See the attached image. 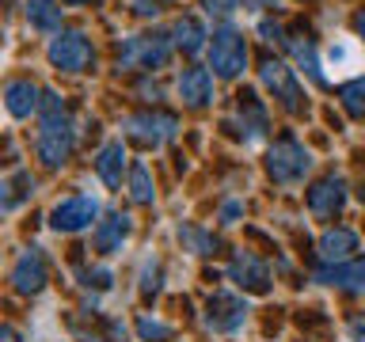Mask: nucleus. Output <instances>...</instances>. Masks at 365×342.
Instances as JSON below:
<instances>
[{
    "mask_svg": "<svg viewBox=\"0 0 365 342\" xmlns=\"http://www.w3.org/2000/svg\"><path fill=\"white\" fill-rule=\"evenodd\" d=\"M73 145H76V122L73 114L65 110L61 95L53 91H42V130H38V160L46 167H61L68 156H73Z\"/></svg>",
    "mask_w": 365,
    "mask_h": 342,
    "instance_id": "nucleus-1",
    "label": "nucleus"
},
{
    "mask_svg": "<svg viewBox=\"0 0 365 342\" xmlns=\"http://www.w3.org/2000/svg\"><path fill=\"white\" fill-rule=\"evenodd\" d=\"M312 152L301 145V141H274L270 152H267V175L274 182H282V187H293V182H301L308 171H312Z\"/></svg>",
    "mask_w": 365,
    "mask_h": 342,
    "instance_id": "nucleus-2",
    "label": "nucleus"
},
{
    "mask_svg": "<svg viewBox=\"0 0 365 342\" xmlns=\"http://www.w3.org/2000/svg\"><path fill=\"white\" fill-rule=\"evenodd\" d=\"M244 65H247V42H244V34L232 31V27H221L213 34V42H210V68L221 80H236L240 73H244Z\"/></svg>",
    "mask_w": 365,
    "mask_h": 342,
    "instance_id": "nucleus-3",
    "label": "nucleus"
},
{
    "mask_svg": "<svg viewBox=\"0 0 365 342\" xmlns=\"http://www.w3.org/2000/svg\"><path fill=\"white\" fill-rule=\"evenodd\" d=\"M171 42L168 34H133V38H125V46L118 50V65L125 68H160V65H168V57H171Z\"/></svg>",
    "mask_w": 365,
    "mask_h": 342,
    "instance_id": "nucleus-4",
    "label": "nucleus"
},
{
    "mask_svg": "<svg viewBox=\"0 0 365 342\" xmlns=\"http://www.w3.org/2000/svg\"><path fill=\"white\" fill-rule=\"evenodd\" d=\"M122 130L130 133L133 141H141L148 148H160V145H168L171 137L179 133V122L171 118V114H164V110H141V114H125Z\"/></svg>",
    "mask_w": 365,
    "mask_h": 342,
    "instance_id": "nucleus-5",
    "label": "nucleus"
},
{
    "mask_svg": "<svg viewBox=\"0 0 365 342\" xmlns=\"http://www.w3.org/2000/svg\"><path fill=\"white\" fill-rule=\"evenodd\" d=\"M53 68L61 73H80L91 61V42L84 38V31H57L50 38V50H46Z\"/></svg>",
    "mask_w": 365,
    "mask_h": 342,
    "instance_id": "nucleus-6",
    "label": "nucleus"
},
{
    "mask_svg": "<svg viewBox=\"0 0 365 342\" xmlns=\"http://www.w3.org/2000/svg\"><path fill=\"white\" fill-rule=\"evenodd\" d=\"M96 217H99V198H91V194H73V198L57 202L50 209V228L53 232H80V228H88Z\"/></svg>",
    "mask_w": 365,
    "mask_h": 342,
    "instance_id": "nucleus-7",
    "label": "nucleus"
},
{
    "mask_svg": "<svg viewBox=\"0 0 365 342\" xmlns=\"http://www.w3.org/2000/svg\"><path fill=\"white\" fill-rule=\"evenodd\" d=\"M247 319V301L232 293H213L210 304H205V327L221 331V335H232V331L244 327Z\"/></svg>",
    "mask_w": 365,
    "mask_h": 342,
    "instance_id": "nucleus-8",
    "label": "nucleus"
},
{
    "mask_svg": "<svg viewBox=\"0 0 365 342\" xmlns=\"http://www.w3.org/2000/svg\"><path fill=\"white\" fill-rule=\"evenodd\" d=\"M259 76H262V84H267V88L274 91V99H278L289 114H301V110H304L301 84H297V76H293V68H289V65H282V61H267V65L259 68Z\"/></svg>",
    "mask_w": 365,
    "mask_h": 342,
    "instance_id": "nucleus-9",
    "label": "nucleus"
},
{
    "mask_svg": "<svg viewBox=\"0 0 365 342\" xmlns=\"http://www.w3.org/2000/svg\"><path fill=\"white\" fill-rule=\"evenodd\" d=\"M11 285H16V293H23V296H34V293L46 289V259H42L38 247H27L16 259V266H11Z\"/></svg>",
    "mask_w": 365,
    "mask_h": 342,
    "instance_id": "nucleus-10",
    "label": "nucleus"
},
{
    "mask_svg": "<svg viewBox=\"0 0 365 342\" xmlns=\"http://www.w3.org/2000/svg\"><path fill=\"white\" fill-rule=\"evenodd\" d=\"M228 278H232L240 289H247V293H267V289H270V270H267V262H262L259 255H251V251H240V255L232 259Z\"/></svg>",
    "mask_w": 365,
    "mask_h": 342,
    "instance_id": "nucleus-11",
    "label": "nucleus"
},
{
    "mask_svg": "<svg viewBox=\"0 0 365 342\" xmlns=\"http://www.w3.org/2000/svg\"><path fill=\"white\" fill-rule=\"evenodd\" d=\"M133 232V221L125 213H110L103 217V221L96 224V232H91V247L99 251V255H114V251H122V244L130 239Z\"/></svg>",
    "mask_w": 365,
    "mask_h": 342,
    "instance_id": "nucleus-12",
    "label": "nucleus"
},
{
    "mask_svg": "<svg viewBox=\"0 0 365 342\" xmlns=\"http://www.w3.org/2000/svg\"><path fill=\"white\" fill-rule=\"evenodd\" d=\"M342 205H346V182H342L339 175L319 179L316 187L308 190V209H312L316 217H335Z\"/></svg>",
    "mask_w": 365,
    "mask_h": 342,
    "instance_id": "nucleus-13",
    "label": "nucleus"
},
{
    "mask_svg": "<svg viewBox=\"0 0 365 342\" xmlns=\"http://www.w3.org/2000/svg\"><path fill=\"white\" fill-rule=\"evenodd\" d=\"M354 251H358V236H354L350 228H327V232L319 236V259H324L327 266L346 262Z\"/></svg>",
    "mask_w": 365,
    "mask_h": 342,
    "instance_id": "nucleus-14",
    "label": "nucleus"
},
{
    "mask_svg": "<svg viewBox=\"0 0 365 342\" xmlns=\"http://www.w3.org/2000/svg\"><path fill=\"white\" fill-rule=\"evenodd\" d=\"M4 107L16 114V118H31V114L42 107L38 84H31V80H11V84L4 88Z\"/></svg>",
    "mask_w": 365,
    "mask_h": 342,
    "instance_id": "nucleus-15",
    "label": "nucleus"
},
{
    "mask_svg": "<svg viewBox=\"0 0 365 342\" xmlns=\"http://www.w3.org/2000/svg\"><path fill=\"white\" fill-rule=\"evenodd\" d=\"M316 281L335 285V289H350V293H365V259H358V262H339V266L319 270Z\"/></svg>",
    "mask_w": 365,
    "mask_h": 342,
    "instance_id": "nucleus-16",
    "label": "nucleus"
},
{
    "mask_svg": "<svg viewBox=\"0 0 365 342\" xmlns=\"http://www.w3.org/2000/svg\"><path fill=\"white\" fill-rule=\"evenodd\" d=\"M175 91H179V99L187 103V107H205L210 95H213V76L205 73V68H187V73L179 76Z\"/></svg>",
    "mask_w": 365,
    "mask_h": 342,
    "instance_id": "nucleus-17",
    "label": "nucleus"
},
{
    "mask_svg": "<svg viewBox=\"0 0 365 342\" xmlns=\"http://www.w3.org/2000/svg\"><path fill=\"white\" fill-rule=\"evenodd\" d=\"M96 171L107 187H122V171H125V148L122 141H107L96 156Z\"/></svg>",
    "mask_w": 365,
    "mask_h": 342,
    "instance_id": "nucleus-18",
    "label": "nucleus"
},
{
    "mask_svg": "<svg viewBox=\"0 0 365 342\" xmlns=\"http://www.w3.org/2000/svg\"><path fill=\"white\" fill-rule=\"evenodd\" d=\"M31 194H34V179L27 175V171H16L11 179H0V213L19 209Z\"/></svg>",
    "mask_w": 365,
    "mask_h": 342,
    "instance_id": "nucleus-19",
    "label": "nucleus"
},
{
    "mask_svg": "<svg viewBox=\"0 0 365 342\" xmlns=\"http://www.w3.org/2000/svg\"><path fill=\"white\" fill-rule=\"evenodd\" d=\"M23 11H27V23L34 31H46V34L61 31V8H57L53 0H27Z\"/></svg>",
    "mask_w": 365,
    "mask_h": 342,
    "instance_id": "nucleus-20",
    "label": "nucleus"
},
{
    "mask_svg": "<svg viewBox=\"0 0 365 342\" xmlns=\"http://www.w3.org/2000/svg\"><path fill=\"white\" fill-rule=\"evenodd\" d=\"M240 125L247 130V145H255L262 137V130H267V110H262V103L251 91L240 95Z\"/></svg>",
    "mask_w": 365,
    "mask_h": 342,
    "instance_id": "nucleus-21",
    "label": "nucleus"
},
{
    "mask_svg": "<svg viewBox=\"0 0 365 342\" xmlns=\"http://www.w3.org/2000/svg\"><path fill=\"white\" fill-rule=\"evenodd\" d=\"M171 34H175L171 42H175L182 53H198L202 46H205V38H210V34H205V27H202L194 16H179V19H175V31H171Z\"/></svg>",
    "mask_w": 365,
    "mask_h": 342,
    "instance_id": "nucleus-22",
    "label": "nucleus"
},
{
    "mask_svg": "<svg viewBox=\"0 0 365 342\" xmlns=\"http://www.w3.org/2000/svg\"><path fill=\"white\" fill-rule=\"evenodd\" d=\"M289 50H293V57H297V65H301L304 73L316 80V84H327V76H324V65H319V57H316V50H312V42L289 38Z\"/></svg>",
    "mask_w": 365,
    "mask_h": 342,
    "instance_id": "nucleus-23",
    "label": "nucleus"
},
{
    "mask_svg": "<svg viewBox=\"0 0 365 342\" xmlns=\"http://www.w3.org/2000/svg\"><path fill=\"white\" fill-rule=\"evenodd\" d=\"M327 61L335 73H346V68H358V42L354 38H335L327 50Z\"/></svg>",
    "mask_w": 365,
    "mask_h": 342,
    "instance_id": "nucleus-24",
    "label": "nucleus"
},
{
    "mask_svg": "<svg viewBox=\"0 0 365 342\" xmlns=\"http://www.w3.org/2000/svg\"><path fill=\"white\" fill-rule=\"evenodd\" d=\"M130 198H133L137 205H148V202L156 198L153 175H148V167H145V164H133V171H130Z\"/></svg>",
    "mask_w": 365,
    "mask_h": 342,
    "instance_id": "nucleus-25",
    "label": "nucleus"
},
{
    "mask_svg": "<svg viewBox=\"0 0 365 342\" xmlns=\"http://www.w3.org/2000/svg\"><path fill=\"white\" fill-rule=\"evenodd\" d=\"M342 107H346L350 118H365V76L361 80H350V84H342Z\"/></svg>",
    "mask_w": 365,
    "mask_h": 342,
    "instance_id": "nucleus-26",
    "label": "nucleus"
},
{
    "mask_svg": "<svg viewBox=\"0 0 365 342\" xmlns=\"http://www.w3.org/2000/svg\"><path fill=\"white\" fill-rule=\"evenodd\" d=\"M137 335H141L145 342H168L171 327L160 323V319H153V316H141V319H137Z\"/></svg>",
    "mask_w": 365,
    "mask_h": 342,
    "instance_id": "nucleus-27",
    "label": "nucleus"
},
{
    "mask_svg": "<svg viewBox=\"0 0 365 342\" xmlns=\"http://www.w3.org/2000/svg\"><path fill=\"white\" fill-rule=\"evenodd\" d=\"M179 239H187V244L198 251V255H210V251L217 247V239L205 236V232H198V228H179Z\"/></svg>",
    "mask_w": 365,
    "mask_h": 342,
    "instance_id": "nucleus-28",
    "label": "nucleus"
},
{
    "mask_svg": "<svg viewBox=\"0 0 365 342\" xmlns=\"http://www.w3.org/2000/svg\"><path fill=\"white\" fill-rule=\"evenodd\" d=\"M240 0H202V8L210 11V16H232Z\"/></svg>",
    "mask_w": 365,
    "mask_h": 342,
    "instance_id": "nucleus-29",
    "label": "nucleus"
},
{
    "mask_svg": "<svg viewBox=\"0 0 365 342\" xmlns=\"http://www.w3.org/2000/svg\"><path fill=\"white\" fill-rule=\"evenodd\" d=\"M76 278H84V285H99V289H107V285H110V270H76Z\"/></svg>",
    "mask_w": 365,
    "mask_h": 342,
    "instance_id": "nucleus-30",
    "label": "nucleus"
},
{
    "mask_svg": "<svg viewBox=\"0 0 365 342\" xmlns=\"http://www.w3.org/2000/svg\"><path fill=\"white\" fill-rule=\"evenodd\" d=\"M259 34H262L267 42H282V23H270V19H262V23H259Z\"/></svg>",
    "mask_w": 365,
    "mask_h": 342,
    "instance_id": "nucleus-31",
    "label": "nucleus"
},
{
    "mask_svg": "<svg viewBox=\"0 0 365 342\" xmlns=\"http://www.w3.org/2000/svg\"><path fill=\"white\" fill-rule=\"evenodd\" d=\"M240 209H244L240 202H225V205H221V221H225V224H232L236 217H240Z\"/></svg>",
    "mask_w": 365,
    "mask_h": 342,
    "instance_id": "nucleus-32",
    "label": "nucleus"
},
{
    "mask_svg": "<svg viewBox=\"0 0 365 342\" xmlns=\"http://www.w3.org/2000/svg\"><path fill=\"white\" fill-rule=\"evenodd\" d=\"M350 338L354 342H365V316H354L350 319Z\"/></svg>",
    "mask_w": 365,
    "mask_h": 342,
    "instance_id": "nucleus-33",
    "label": "nucleus"
},
{
    "mask_svg": "<svg viewBox=\"0 0 365 342\" xmlns=\"http://www.w3.org/2000/svg\"><path fill=\"white\" fill-rule=\"evenodd\" d=\"M0 342H23V338H19L11 327H0Z\"/></svg>",
    "mask_w": 365,
    "mask_h": 342,
    "instance_id": "nucleus-34",
    "label": "nucleus"
},
{
    "mask_svg": "<svg viewBox=\"0 0 365 342\" xmlns=\"http://www.w3.org/2000/svg\"><path fill=\"white\" fill-rule=\"evenodd\" d=\"M354 27H358V38H361V46H365V11H361L358 19H354Z\"/></svg>",
    "mask_w": 365,
    "mask_h": 342,
    "instance_id": "nucleus-35",
    "label": "nucleus"
},
{
    "mask_svg": "<svg viewBox=\"0 0 365 342\" xmlns=\"http://www.w3.org/2000/svg\"><path fill=\"white\" fill-rule=\"evenodd\" d=\"M68 4H88V0H68Z\"/></svg>",
    "mask_w": 365,
    "mask_h": 342,
    "instance_id": "nucleus-36",
    "label": "nucleus"
}]
</instances>
